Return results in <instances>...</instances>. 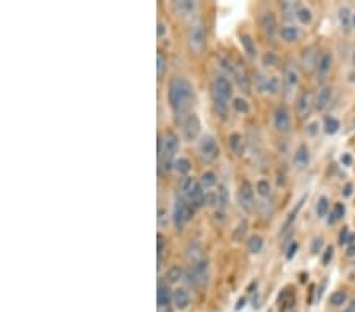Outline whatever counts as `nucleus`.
Masks as SVG:
<instances>
[{
  "instance_id": "1",
  "label": "nucleus",
  "mask_w": 355,
  "mask_h": 312,
  "mask_svg": "<svg viewBox=\"0 0 355 312\" xmlns=\"http://www.w3.org/2000/svg\"><path fill=\"white\" fill-rule=\"evenodd\" d=\"M194 101V90L190 81L177 76L169 82V103L175 116L183 117L190 111Z\"/></svg>"
},
{
  "instance_id": "2",
  "label": "nucleus",
  "mask_w": 355,
  "mask_h": 312,
  "mask_svg": "<svg viewBox=\"0 0 355 312\" xmlns=\"http://www.w3.org/2000/svg\"><path fill=\"white\" fill-rule=\"evenodd\" d=\"M179 147H180L179 136L173 131L164 133L163 136H159L158 138V158L166 172H169V170L174 167V163H175L174 158H175V153L179 152Z\"/></svg>"
},
{
  "instance_id": "3",
  "label": "nucleus",
  "mask_w": 355,
  "mask_h": 312,
  "mask_svg": "<svg viewBox=\"0 0 355 312\" xmlns=\"http://www.w3.org/2000/svg\"><path fill=\"white\" fill-rule=\"evenodd\" d=\"M209 262L200 260V262L191 265V268L185 273V281L191 287H204L209 281Z\"/></svg>"
},
{
  "instance_id": "4",
  "label": "nucleus",
  "mask_w": 355,
  "mask_h": 312,
  "mask_svg": "<svg viewBox=\"0 0 355 312\" xmlns=\"http://www.w3.org/2000/svg\"><path fill=\"white\" fill-rule=\"evenodd\" d=\"M198 150H199L200 160L204 163H214L216 158L220 156L218 142H216L214 136H204V138L199 140Z\"/></svg>"
},
{
  "instance_id": "5",
  "label": "nucleus",
  "mask_w": 355,
  "mask_h": 312,
  "mask_svg": "<svg viewBox=\"0 0 355 312\" xmlns=\"http://www.w3.org/2000/svg\"><path fill=\"white\" fill-rule=\"evenodd\" d=\"M188 46L194 54H200L205 48V32L199 22L191 24L190 30H188Z\"/></svg>"
},
{
  "instance_id": "6",
  "label": "nucleus",
  "mask_w": 355,
  "mask_h": 312,
  "mask_svg": "<svg viewBox=\"0 0 355 312\" xmlns=\"http://www.w3.org/2000/svg\"><path fill=\"white\" fill-rule=\"evenodd\" d=\"M193 213H194V208L190 205V203H187L183 201H177L174 205V212H173V219H174V224L177 229L182 230L187 221L193 217Z\"/></svg>"
},
{
  "instance_id": "7",
  "label": "nucleus",
  "mask_w": 355,
  "mask_h": 312,
  "mask_svg": "<svg viewBox=\"0 0 355 312\" xmlns=\"http://www.w3.org/2000/svg\"><path fill=\"white\" fill-rule=\"evenodd\" d=\"M200 131V122L199 117L196 113H188L183 118L182 122V133H183V139L191 142L198 138V134Z\"/></svg>"
},
{
  "instance_id": "8",
  "label": "nucleus",
  "mask_w": 355,
  "mask_h": 312,
  "mask_svg": "<svg viewBox=\"0 0 355 312\" xmlns=\"http://www.w3.org/2000/svg\"><path fill=\"white\" fill-rule=\"evenodd\" d=\"M273 122L275 128L278 129L279 133H289L291 131V113L289 109L284 104H279L273 113Z\"/></svg>"
},
{
  "instance_id": "9",
  "label": "nucleus",
  "mask_w": 355,
  "mask_h": 312,
  "mask_svg": "<svg viewBox=\"0 0 355 312\" xmlns=\"http://www.w3.org/2000/svg\"><path fill=\"white\" fill-rule=\"evenodd\" d=\"M239 202L240 207H242L245 212H251V210L254 208V190L248 180H245L243 183L240 185Z\"/></svg>"
},
{
  "instance_id": "10",
  "label": "nucleus",
  "mask_w": 355,
  "mask_h": 312,
  "mask_svg": "<svg viewBox=\"0 0 355 312\" xmlns=\"http://www.w3.org/2000/svg\"><path fill=\"white\" fill-rule=\"evenodd\" d=\"M211 92H215L216 95H220L221 98H225L226 101L232 96V85L227 81L225 76H216L211 82Z\"/></svg>"
},
{
  "instance_id": "11",
  "label": "nucleus",
  "mask_w": 355,
  "mask_h": 312,
  "mask_svg": "<svg viewBox=\"0 0 355 312\" xmlns=\"http://www.w3.org/2000/svg\"><path fill=\"white\" fill-rule=\"evenodd\" d=\"M261 27L268 38L270 39L275 38V35H277L278 32V22L273 11H266V13L261 16Z\"/></svg>"
},
{
  "instance_id": "12",
  "label": "nucleus",
  "mask_w": 355,
  "mask_h": 312,
  "mask_svg": "<svg viewBox=\"0 0 355 312\" xmlns=\"http://www.w3.org/2000/svg\"><path fill=\"white\" fill-rule=\"evenodd\" d=\"M234 77H236V82L240 87V90L245 93H250V89H251V79L248 76V73H246V70L243 66H234V71H232Z\"/></svg>"
},
{
  "instance_id": "13",
  "label": "nucleus",
  "mask_w": 355,
  "mask_h": 312,
  "mask_svg": "<svg viewBox=\"0 0 355 312\" xmlns=\"http://www.w3.org/2000/svg\"><path fill=\"white\" fill-rule=\"evenodd\" d=\"M331 64H334V57L330 53H324L318 57L316 60V73L319 77H324L331 70Z\"/></svg>"
},
{
  "instance_id": "14",
  "label": "nucleus",
  "mask_w": 355,
  "mask_h": 312,
  "mask_svg": "<svg viewBox=\"0 0 355 312\" xmlns=\"http://www.w3.org/2000/svg\"><path fill=\"white\" fill-rule=\"evenodd\" d=\"M313 96L310 92H303L300 95L299 101H297V111H299V116L300 117H306L310 116V112L313 109Z\"/></svg>"
},
{
  "instance_id": "15",
  "label": "nucleus",
  "mask_w": 355,
  "mask_h": 312,
  "mask_svg": "<svg viewBox=\"0 0 355 312\" xmlns=\"http://www.w3.org/2000/svg\"><path fill=\"white\" fill-rule=\"evenodd\" d=\"M157 300H158L159 308H168L171 302H174V295L171 293V288L166 286V284H159L158 286Z\"/></svg>"
},
{
  "instance_id": "16",
  "label": "nucleus",
  "mask_w": 355,
  "mask_h": 312,
  "mask_svg": "<svg viewBox=\"0 0 355 312\" xmlns=\"http://www.w3.org/2000/svg\"><path fill=\"white\" fill-rule=\"evenodd\" d=\"M211 100H214L215 112L218 113V117L221 118V120H226V118H227V113H229L227 101H226L225 98H221L220 95H216L215 92H211Z\"/></svg>"
},
{
  "instance_id": "17",
  "label": "nucleus",
  "mask_w": 355,
  "mask_h": 312,
  "mask_svg": "<svg viewBox=\"0 0 355 312\" xmlns=\"http://www.w3.org/2000/svg\"><path fill=\"white\" fill-rule=\"evenodd\" d=\"M294 163L299 167L308 166V163H310V150H308L306 144L299 145V149L295 150V153H294Z\"/></svg>"
},
{
  "instance_id": "18",
  "label": "nucleus",
  "mask_w": 355,
  "mask_h": 312,
  "mask_svg": "<svg viewBox=\"0 0 355 312\" xmlns=\"http://www.w3.org/2000/svg\"><path fill=\"white\" fill-rule=\"evenodd\" d=\"M330 100H331V89L330 87L320 89L318 96H316V109L324 111L325 107L330 104Z\"/></svg>"
},
{
  "instance_id": "19",
  "label": "nucleus",
  "mask_w": 355,
  "mask_h": 312,
  "mask_svg": "<svg viewBox=\"0 0 355 312\" xmlns=\"http://www.w3.org/2000/svg\"><path fill=\"white\" fill-rule=\"evenodd\" d=\"M174 304L177 309H187L190 306V295L183 288H177L174 292Z\"/></svg>"
},
{
  "instance_id": "20",
  "label": "nucleus",
  "mask_w": 355,
  "mask_h": 312,
  "mask_svg": "<svg viewBox=\"0 0 355 312\" xmlns=\"http://www.w3.org/2000/svg\"><path fill=\"white\" fill-rule=\"evenodd\" d=\"M284 84L288 89H294V87H297V84H299V73H297V70L292 65L286 66Z\"/></svg>"
},
{
  "instance_id": "21",
  "label": "nucleus",
  "mask_w": 355,
  "mask_h": 312,
  "mask_svg": "<svg viewBox=\"0 0 355 312\" xmlns=\"http://www.w3.org/2000/svg\"><path fill=\"white\" fill-rule=\"evenodd\" d=\"M196 185H198V181L194 180L193 177H183L182 181H180V185H179V190L182 192V196L185 199L190 197V194L194 191V188H196Z\"/></svg>"
},
{
  "instance_id": "22",
  "label": "nucleus",
  "mask_w": 355,
  "mask_h": 312,
  "mask_svg": "<svg viewBox=\"0 0 355 312\" xmlns=\"http://www.w3.org/2000/svg\"><path fill=\"white\" fill-rule=\"evenodd\" d=\"M279 35H282L284 42L292 43V42H297V39H299L300 30L295 26H286L282 28V30H279Z\"/></svg>"
},
{
  "instance_id": "23",
  "label": "nucleus",
  "mask_w": 355,
  "mask_h": 312,
  "mask_svg": "<svg viewBox=\"0 0 355 312\" xmlns=\"http://www.w3.org/2000/svg\"><path fill=\"white\" fill-rule=\"evenodd\" d=\"M187 259L190 260V262H193V265L200 262V260H204L202 259V248H200L198 243H191V245L187 248Z\"/></svg>"
},
{
  "instance_id": "24",
  "label": "nucleus",
  "mask_w": 355,
  "mask_h": 312,
  "mask_svg": "<svg viewBox=\"0 0 355 312\" xmlns=\"http://www.w3.org/2000/svg\"><path fill=\"white\" fill-rule=\"evenodd\" d=\"M240 42H242V46H243V49H245L246 55L251 57V59H254L256 54H257V51H256V44H254V39L251 38L250 35H246V33H245V35L240 37Z\"/></svg>"
},
{
  "instance_id": "25",
  "label": "nucleus",
  "mask_w": 355,
  "mask_h": 312,
  "mask_svg": "<svg viewBox=\"0 0 355 312\" xmlns=\"http://www.w3.org/2000/svg\"><path fill=\"white\" fill-rule=\"evenodd\" d=\"M174 8L179 11L180 15H190L196 8V3L193 0H177L174 2Z\"/></svg>"
},
{
  "instance_id": "26",
  "label": "nucleus",
  "mask_w": 355,
  "mask_h": 312,
  "mask_svg": "<svg viewBox=\"0 0 355 312\" xmlns=\"http://www.w3.org/2000/svg\"><path fill=\"white\" fill-rule=\"evenodd\" d=\"M345 214H346V207H345V203H341V202L335 203V205H334V210H331L330 218H329V224H330V226H331V224H335L336 221H340V219L345 218Z\"/></svg>"
},
{
  "instance_id": "27",
  "label": "nucleus",
  "mask_w": 355,
  "mask_h": 312,
  "mask_svg": "<svg viewBox=\"0 0 355 312\" xmlns=\"http://www.w3.org/2000/svg\"><path fill=\"white\" fill-rule=\"evenodd\" d=\"M340 22H341V27L345 32H349L352 27V15H351V10L347 7H343L340 8Z\"/></svg>"
},
{
  "instance_id": "28",
  "label": "nucleus",
  "mask_w": 355,
  "mask_h": 312,
  "mask_svg": "<svg viewBox=\"0 0 355 312\" xmlns=\"http://www.w3.org/2000/svg\"><path fill=\"white\" fill-rule=\"evenodd\" d=\"M340 128H341V123L335 117H327L324 120V129L327 134H335L340 131Z\"/></svg>"
},
{
  "instance_id": "29",
  "label": "nucleus",
  "mask_w": 355,
  "mask_h": 312,
  "mask_svg": "<svg viewBox=\"0 0 355 312\" xmlns=\"http://www.w3.org/2000/svg\"><path fill=\"white\" fill-rule=\"evenodd\" d=\"M262 248H264V238L259 237V235H253L250 238V241H248L250 253L259 254L262 251Z\"/></svg>"
},
{
  "instance_id": "30",
  "label": "nucleus",
  "mask_w": 355,
  "mask_h": 312,
  "mask_svg": "<svg viewBox=\"0 0 355 312\" xmlns=\"http://www.w3.org/2000/svg\"><path fill=\"white\" fill-rule=\"evenodd\" d=\"M242 144H243V139L239 133H232L231 136H229V145H231L232 152L237 153V155L242 153Z\"/></svg>"
},
{
  "instance_id": "31",
  "label": "nucleus",
  "mask_w": 355,
  "mask_h": 312,
  "mask_svg": "<svg viewBox=\"0 0 355 312\" xmlns=\"http://www.w3.org/2000/svg\"><path fill=\"white\" fill-rule=\"evenodd\" d=\"M329 210H330V202L327 197H319L318 201V205H316V213L319 218H325L329 214Z\"/></svg>"
},
{
  "instance_id": "32",
  "label": "nucleus",
  "mask_w": 355,
  "mask_h": 312,
  "mask_svg": "<svg viewBox=\"0 0 355 312\" xmlns=\"http://www.w3.org/2000/svg\"><path fill=\"white\" fill-rule=\"evenodd\" d=\"M200 185H202V188L209 190V188H214L216 185V175L215 172H211V170H207V172L202 174V178H200Z\"/></svg>"
},
{
  "instance_id": "33",
  "label": "nucleus",
  "mask_w": 355,
  "mask_h": 312,
  "mask_svg": "<svg viewBox=\"0 0 355 312\" xmlns=\"http://www.w3.org/2000/svg\"><path fill=\"white\" fill-rule=\"evenodd\" d=\"M306 201V196L302 199V201L297 203V207H295V210H292V212L289 213V218L286 219V223H284V226H283V232H286L289 229V227L294 224V221H295V218H297V214H299V212H300V208H302V205H303V202Z\"/></svg>"
},
{
  "instance_id": "34",
  "label": "nucleus",
  "mask_w": 355,
  "mask_h": 312,
  "mask_svg": "<svg viewBox=\"0 0 355 312\" xmlns=\"http://www.w3.org/2000/svg\"><path fill=\"white\" fill-rule=\"evenodd\" d=\"M347 302V293L345 291H336L331 293L330 297V304L336 306V308H340V306H343Z\"/></svg>"
},
{
  "instance_id": "35",
  "label": "nucleus",
  "mask_w": 355,
  "mask_h": 312,
  "mask_svg": "<svg viewBox=\"0 0 355 312\" xmlns=\"http://www.w3.org/2000/svg\"><path fill=\"white\" fill-rule=\"evenodd\" d=\"M297 19H299L302 24H311V21H313L311 10L306 7H300L299 10H297Z\"/></svg>"
},
{
  "instance_id": "36",
  "label": "nucleus",
  "mask_w": 355,
  "mask_h": 312,
  "mask_svg": "<svg viewBox=\"0 0 355 312\" xmlns=\"http://www.w3.org/2000/svg\"><path fill=\"white\" fill-rule=\"evenodd\" d=\"M227 191H226V188L225 186H221V188L218 190V192H216L215 194V203L216 205H218V208L220 210H225L226 208V205H227Z\"/></svg>"
},
{
  "instance_id": "37",
  "label": "nucleus",
  "mask_w": 355,
  "mask_h": 312,
  "mask_svg": "<svg viewBox=\"0 0 355 312\" xmlns=\"http://www.w3.org/2000/svg\"><path fill=\"white\" fill-rule=\"evenodd\" d=\"M256 191L261 197H268L272 194V186L267 180H259L256 183Z\"/></svg>"
},
{
  "instance_id": "38",
  "label": "nucleus",
  "mask_w": 355,
  "mask_h": 312,
  "mask_svg": "<svg viewBox=\"0 0 355 312\" xmlns=\"http://www.w3.org/2000/svg\"><path fill=\"white\" fill-rule=\"evenodd\" d=\"M182 276H183V270L180 268V266H177V265L171 266V268L168 270V275H166V277H168V281L171 284H175L177 281H180Z\"/></svg>"
},
{
  "instance_id": "39",
  "label": "nucleus",
  "mask_w": 355,
  "mask_h": 312,
  "mask_svg": "<svg viewBox=\"0 0 355 312\" xmlns=\"http://www.w3.org/2000/svg\"><path fill=\"white\" fill-rule=\"evenodd\" d=\"M174 169L179 174H188L191 170V163L187 160V158H180V160H175Z\"/></svg>"
},
{
  "instance_id": "40",
  "label": "nucleus",
  "mask_w": 355,
  "mask_h": 312,
  "mask_svg": "<svg viewBox=\"0 0 355 312\" xmlns=\"http://www.w3.org/2000/svg\"><path fill=\"white\" fill-rule=\"evenodd\" d=\"M232 106H234V109H236L240 113H248L250 112V104L246 103V100H243V98H234Z\"/></svg>"
},
{
  "instance_id": "41",
  "label": "nucleus",
  "mask_w": 355,
  "mask_h": 312,
  "mask_svg": "<svg viewBox=\"0 0 355 312\" xmlns=\"http://www.w3.org/2000/svg\"><path fill=\"white\" fill-rule=\"evenodd\" d=\"M279 90V79L278 77H268L267 85H266V92H268L270 95L278 93Z\"/></svg>"
},
{
  "instance_id": "42",
  "label": "nucleus",
  "mask_w": 355,
  "mask_h": 312,
  "mask_svg": "<svg viewBox=\"0 0 355 312\" xmlns=\"http://www.w3.org/2000/svg\"><path fill=\"white\" fill-rule=\"evenodd\" d=\"M166 68H168V60L164 59V55L162 53H158V55H157V70H158L159 77H163Z\"/></svg>"
},
{
  "instance_id": "43",
  "label": "nucleus",
  "mask_w": 355,
  "mask_h": 312,
  "mask_svg": "<svg viewBox=\"0 0 355 312\" xmlns=\"http://www.w3.org/2000/svg\"><path fill=\"white\" fill-rule=\"evenodd\" d=\"M262 62H264V65L267 66H275L278 64V55L272 53V51H268V53H266L264 57H262Z\"/></svg>"
},
{
  "instance_id": "44",
  "label": "nucleus",
  "mask_w": 355,
  "mask_h": 312,
  "mask_svg": "<svg viewBox=\"0 0 355 312\" xmlns=\"http://www.w3.org/2000/svg\"><path fill=\"white\" fill-rule=\"evenodd\" d=\"M157 246H158V270H159V265H162V255H163V249H164V237L162 234L157 235Z\"/></svg>"
},
{
  "instance_id": "45",
  "label": "nucleus",
  "mask_w": 355,
  "mask_h": 312,
  "mask_svg": "<svg viewBox=\"0 0 355 312\" xmlns=\"http://www.w3.org/2000/svg\"><path fill=\"white\" fill-rule=\"evenodd\" d=\"M324 246V238L322 237H316L311 243V253L313 254H319L320 249Z\"/></svg>"
},
{
  "instance_id": "46",
  "label": "nucleus",
  "mask_w": 355,
  "mask_h": 312,
  "mask_svg": "<svg viewBox=\"0 0 355 312\" xmlns=\"http://www.w3.org/2000/svg\"><path fill=\"white\" fill-rule=\"evenodd\" d=\"M297 249H299V243H297V241L291 243L289 248H288V251H286V259H288V260L294 259L295 254H297Z\"/></svg>"
},
{
  "instance_id": "47",
  "label": "nucleus",
  "mask_w": 355,
  "mask_h": 312,
  "mask_svg": "<svg viewBox=\"0 0 355 312\" xmlns=\"http://www.w3.org/2000/svg\"><path fill=\"white\" fill-rule=\"evenodd\" d=\"M331 259H334V246H327V249H325V253H324V257H322V264L329 265Z\"/></svg>"
},
{
  "instance_id": "48",
  "label": "nucleus",
  "mask_w": 355,
  "mask_h": 312,
  "mask_svg": "<svg viewBox=\"0 0 355 312\" xmlns=\"http://www.w3.org/2000/svg\"><path fill=\"white\" fill-rule=\"evenodd\" d=\"M351 235L352 234H349V227H345V229H343L341 234H340V243H341V245H347V241H349V238H351Z\"/></svg>"
},
{
  "instance_id": "49",
  "label": "nucleus",
  "mask_w": 355,
  "mask_h": 312,
  "mask_svg": "<svg viewBox=\"0 0 355 312\" xmlns=\"http://www.w3.org/2000/svg\"><path fill=\"white\" fill-rule=\"evenodd\" d=\"M246 226H248V224H246V221H242V223H240V226L237 227L236 234H234V237H236L237 240H239V238L242 237V235H245V232H246Z\"/></svg>"
},
{
  "instance_id": "50",
  "label": "nucleus",
  "mask_w": 355,
  "mask_h": 312,
  "mask_svg": "<svg viewBox=\"0 0 355 312\" xmlns=\"http://www.w3.org/2000/svg\"><path fill=\"white\" fill-rule=\"evenodd\" d=\"M352 191H354L352 183H346L345 188H343V196H345V197H351V196H352Z\"/></svg>"
},
{
  "instance_id": "51",
  "label": "nucleus",
  "mask_w": 355,
  "mask_h": 312,
  "mask_svg": "<svg viewBox=\"0 0 355 312\" xmlns=\"http://www.w3.org/2000/svg\"><path fill=\"white\" fill-rule=\"evenodd\" d=\"M341 163L345 164V166H351V164H352V156H351V153H345V155L341 156Z\"/></svg>"
},
{
  "instance_id": "52",
  "label": "nucleus",
  "mask_w": 355,
  "mask_h": 312,
  "mask_svg": "<svg viewBox=\"0 0 355 312\" xmlns=\"http://www.w3.org/2000/svg\"><path fill=\"white\" fill-rule=\"evenodd\" d=\"M306 133L310 134V136L316 134V133H318V123H310V125H308V127H306Z\"/></svg>"
},
{
  "instance_id": "53",
  "label": "nucleus",
  "mask_w": 355,
  "mask_h": 312,
  "mask_svg": "<svg viewBox=\"0 0 355 312\" xmlns=\"http://www.w3.org/2000/svg\"><path fill=\"white\" fill-rule=\"evenodd\" d=\"M343 312H355V300H352V302L346 306V309Z\"/></svg>"
},
{
  "instance_id": "54",
  "label": "nucleus",
  "mask_w": 355,
  "mask_h": 312,
  "mask_svg": "<svg viewBox=\"0 0 355 312\" xmlns=\"http://www.w3.org/2000/svg\"><path fill=\"white\" fill-rule=\"evenodd\" d=\"M164 32H166L164 24H163V22H159V24H158V37H163Z\"/></svg>"
},
{
  "instance_id": "55",
  "label": "nucleus",
  "mask_w": 355,
  "mask_h": 312,
  "mask_svg": "<svg viewBox=\"0 0 355 312\" xmlns=\"http://www.w3.org/2000/svg\"><path fill=\"white\" fill-rule=\"evenodd\" d=\"M347 255H349V257H354V255H355V245H351V246H349V249H347Z\"/></svg>"
},
{
  "instance_id": "56",
  "label": "nucleus",
  "mask_w": 355,
  "mask_h": 312,
  "mask_svg": "<svg viewBox=\"0 0 355 312\" xmlns=\"http://www.w3.org/2000/svg\"><path fill=\"white\" fill-rule=\"evenodd\" d=\"M245 303H246V300L245 298H240L239 300V303H237V306H236V309L239 311V309H242V306H245Z\"/></svg>"
},
{
  "instance_id": "57",
  "label": "nucleus",
  "mask_w": 355,
  "mask_h": 312,
  "mask_svg": "<svg viewBox=\"0 0 355 312\" xmlns=\"http://www.w3.org/2000/svg\"><path fill=\"white\" fill-rule=\"evenodd\" d=\"M349 81L355 82V73H351V75H349Z\"/></svg>"
},
{
  "instance_id": "58",
  "label": "nucleus",
  "mask_w": 355,
  "mask_h": 312,
  "mask_svg": "<svg viewBox=\"0 0 355 312\" xmlns=\"http://www.w3.org/2000/svg\"><path fill=\"white\" fill-rule=\"evenodd\" d=\"M352 27H355V13L352 15Z\"/></svg>"
},
{
  "instance_id": "59",
  "label": "nucleus",
  "mask_w": 355,
  "mask_h": 312,
  "mask_svg": "<svg viewBox=\"0 0 355 312\" xmlns=\"http://www.w3.org/2000/svg\"><path fill=\"white\" fill-rule=\"evenodd\" d=\"M352 65L355 66V51H354V55H352Z\"/></svg>"
}]
</instances>
